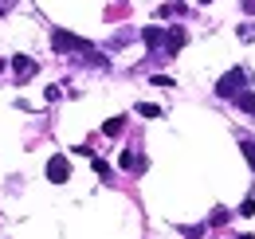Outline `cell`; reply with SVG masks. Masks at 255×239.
Segmentation results:
<instances>
[{
  "label": "cell",
  "mask_w": 255,
  "mask_h": 239,
  "mask_svg": "<svg viewBox=\"0 0 255 239\" xmlns=\"http://www.w3.org/2000/svg\"><path fill=\"white\" fill-rule=\"evenodd\" d=\"M244 87H248V75H244L240 67H232L220 83H216V98H236V94H244Z\"/></svg>",
  "instance_id": "1"
},
{
  "label": "cell",
  "mask_w": 255,
  "mask_h": 239,
  "mask_svg": "<svg viewBox=\"0 0 255 239\" xmlns=\"http://www.w3.org/2000/svg\"><path fill=\"white\" fill-rule=\"evenodd\" d=\"M51 47H55V51H91L87 39H79V35H71V31H63V28L51 31Z\"/></svg>",
  "instance_id": "2"
},
{
  "label": "cell",
  "mask_w": 255,
  "mask_h": 239,
  "mask_svg": "<svg viewBox=\"0 0 255 239\" xmlns=\"http://www.w3.org/2000/svg\"><path fill=\"white\" fill-rule=\"evenodd\" d=\"M47 180H51V184H63V180H71V161H67L63 153H55V157L47 161Z\"/></svg>",
  "instance_id": "3"
},
{
  "label": "cell",
  "mask_w": 255,
  "mask_h": 239,
  "mask_svg": "<svg viewBox=\"0 0 255 239\" xmlns=\"http://www.w3.org/2000/svg\"><path fill=\"white\" fill-rule=\"evenodd\" d=\"M12 75H16V83H28L35 75V59H28V55H16L12 59Z\"/></svg>",
  "instance_id": "4"
},
{
  "label": "cell",
  "mask_w": 255,
  "mask_h": 239,
  "mask_svg": "<svg viewBox=\"0 0 255 239\" xmlns=\"http://www.w3.org/2000/svg\"><path fill=\"white\" fill-rule=\"evenodd\" d=\"M185 39H189V35H185L181 28H169V31H165V55L181 51V47H185Z\"/></svg>",
  "instance_id": "5"
},
{
  "label": "cell",
  "mask_w": 255,
  "mask_h": 239,
  "mask_svg": "<svg viewBox=\"0 0 255 239\" xmlns=\"http://www.w3.org/2000/svg\"><path fill=\"white\" fill-rule=\"evenodd\" d=\"M141 39H145L153 51H157V47H165V31H161V28H145V31H141Z\"/></svg>",
  "instance_id": "6"
},
{
  "label": "cell",
  "mask_w": 255,
  "mask_h": 239,
  "mask_svg": "<svg viewBox=\"0 0 255 239\" xmlns=\"http://www.w3.org/2000/svg\"><path fill=\"white\" fill-rule=\"evenodd\" d=\"M236 106H240L244 114H255V94H252V90H244V94H236Z\"/></svg>",
  "instance_id": "7"
},
{
  "label": "cell",
  "mask_w": 255,
  "mask_h": 239,
  "mask_svg": "<svg viewBox=\"0 0 255 239\" xmlns=\"http://www.w3.org/2000/svg\"><path fill=\"white\" fill-rule=\"evenodd\" d=\"M122 169H145V157H137V153H122Z\"/></svg>",
  "instance_id": "8"
},
{
  "label": "cell",
  "mask_w": 255,
  "mask_h": 239,
  "mask_svg": "<svg viewBox=\"0 0 255 239\" xmlns=\"http://www.w3.org/2000/svg\"><path fill=\"white\" fill-rule=\"evenodd\" d=\"M122 129H126V121H122V118H110L106 125H102V133H106V137H118Z\"/></svg>",
  "instance_id": "9"
},
{
  "label": "cell",
  "mask_w": 255,
  "mask_h": 239,
  "mask_svg": "<svg viewBox=\"0 0 255 239\" xmlns=\"http://www.w3.org/2000/svg\"><path fill=\"white\" fill-rule=\"evenodd\" d=\"M137 114H141V118H161V106H153V102H141V106H137Z\"/></svg>",
  "instance_id": "10"
},
{
  "label": "cell",
  "mask_w": 255,
  "mask_h": 239,
  "mask_svg": "<svg viewBox=\"0 0 255 239\" xmlns=\"http://www.w3.org/2000/svg\"><path fill=\"white\" fill-rule=\"evenodd\" d=\"M236 216H244V220H252V216H255V200H252V196L240 204V212H236Z\"/></svg>",
  "instance_id": "11"
},
{
  "label": "cell",
  "mask_w": 255,
  "mask_h": 239,
  "mask_svg": "<svg viewBox=\"0 0 255 239\" xmlns=\"http://www.w3.org/2000/svg\"><path fill=\"white\" fill-rule=\"evenodd\" d=\"M240 149H244V157H248V165L255 169V141H248V137H244V145H240Z\"/></svg>",
  "instance_id": "12"
},
{
  "label": "cell",
  "mask_w": 255,
  "mask_h": 239,
  "mask_svg": "<svg viewBox=\"0 0 255 239\" xmlns=\"http://www.w3.org/2000/svg\"><path fill=\"white\" fill-rule=\"evenodd\" d=\"M95 173H98V177H110V165H106L102 157H95Z\"/></svg>",
  "instance_id": "13"
},
{
  "label": "cell",
  "mask_w": 255,
  "mask_h": 239,
  "mask_svg": "<svg viewBox=\"0 0 255 239\" xmlns=\"http://www.w3.org/2000/svg\"><path fill=\"white\" fill-rule=\"evenodd\" d=\"M153 87H165V90H169V87H177V83H173V79H165V75H153Z\"/></svg>",
  "instance_id": "14"
},
{
  "label": "cell",
  "mask_w": 255,
  "mask_h": 239,
  "mask_svg": "<svg viewBox=\"0 0 255 239\" xmlns=\"http://www.w3.org/2000/svg\"><path fill=\"white\" fill-rule=\"evenodd\" d=\"M212 224H216V228H220V224H228V212L216 208V212H212Z\"/></svg>",
  "instance_id": "15"
},
{
  "label": "cell",
  "mask_w": 255,
  "mask_h": 239,
  "mask_svg": "<svg viewBox=\"0 0 255 239\" xmlns=\"http://www.w3.org/2000/svg\"><path fill=\"white\" fill-rule=\"evenodd\" d=\"M244 8H248V12H255V0H244Z\"/></svg>",
  "instance_id": "16"
},
{
  "label": "cell",
  "mask_w": 255,
  "mask_h": 239,
  "mask_svg": "<svg viewBox=\"0 0 255 239\" xmlns=\"http://www.w3.org/2000/svg\"><path fill=\"white\" fill-rule=\"evenodd\" d=\"M240 239H255V236H240Z\"/></svg>",
  "instance_id": "17"
}]
</instances>
